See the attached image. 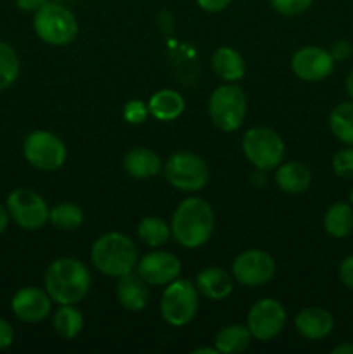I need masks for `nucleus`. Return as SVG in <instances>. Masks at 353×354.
<instances>
[{"label": "nucleus", "mask_w": 353, "mask_h": 354, "mask_svg": "<svg viewBox=\"0 0 353 354\" xmlns=\"http://www.w3.org/2000/svg\"><path fill=\"white\" fill-rule=\"evenodd\" d=\"M172 237L187 249H197L206 244L215 230L213 207L201 197L182 201L172 218Z\"/></svg>", "instance_id": "nucleus-1"}, {"label": "nucleus", "mask_w": 353, "mask_h": 354, "mask_svg": "<svg viewBox=\"0 0 353 354\" xmlns=\"http://www.w3.org/2000/svg\"><path fill=\"white\" fill-rule=\"evenodd\" d=\"M44 282L52 303L76 304L89 294L92 277L78 259L59 258L47 268Z\"/></svg>", "instance_id": "nucleus-2"}, {"label": "nucleus", "mask_w": 353, "mask_h": 354, "mask_svg": "<svg viewBox=\"0 0 353 354\" xmlns=\"http://www.w3.org/2000/svg\"><path fill=\"white\" fill-rule=\"evenodd\" d=\"M93 266L107 277H120L134 272L138 263V252L134 241L120 232L104 234L93 242L90 251Z\"/></svg>", "instance_id": "nucleus-3"}, {"label": "nucleus", "mask_w": 353, "mask_h": 354, "mask_svg": "<svg viewBox=\"0 0 353 354\" xmlns=\"http://www.w3.org/2000/svg\"><path fill=\"white\" fill-rule=\"evenodd\" d=\"M35 33L48 45L71 44L78 35V21L69 9L62 6V2L48 0L33 16Z\"/></svg>", "instance_id": "nucleus-4"}, {"label": "nucleus", "mask_w": 353, "mask_h": 354, "mask_svg": "<svg viewBox=\"0 0 353 354\" xmlns=\"http://www.w3.org/2000/svg\"><path fill=\"white\" fill-rule=\"evenodd\" d=\"M210 118L217 128L224 131H235L244 123L248 102L241 86L228 83L213 90L208 104Z\"/></svg>", "instance_id": "nucleus-5"}, {"label": "nucleus", "mask_w": 353, "mask_h": 354, "mask_svg": "<svg viewBox=\"0 0 353 354\" xmlns=\"http://www.w3.org/2000/svg\"><path fill=\"white\" fill-rule=\"evenodd\" d=\"M242 151L260 171H269L284 161L286 144L272 128L255 127L246 131L242 138Z\"/></svg>", "instance_id": "nucleus-6"}, {"label": "nucleus", "mask_w": 353, "mask_h": 354, "mask_svg": "<svg viewBox=\"0 0 353 354\" xmlns=\"http://www.w3.org/2000/svg\"><path fill=\"white\" fill-rule=\"evenodd\" d=\"M199 308L197 287L189 280H173L166 286L161 297V315L166 324L183 327L190 324Z\"/></svg>", "instance_id": "nucleus-7"}, {"label": "nucleus", "mask_w": 353, "mask_h": 354, "mask_svg": "<svg viewBox=\"0 0 353 354\" xmlns=\"http://www.w3.org/2000/svg\"><path fill=\"white\" fill-rule=\"evenodd\" d=\"M23 154L33 168L42 171H55L68 158V151L61 138L47 130H35L24 138Z\"/></svg>", "instance_id": "nucleus-8"}, {"label": "nucleus", "mask_w": 353, "mask_h": 354, "mask_svg": "<svg viewBox=\"0 0 353 354\" xmlns=\"http://www.w3.org/2000/svg\"><path fill=\"white\" fill-rule=\"evenodd\" d=\"M166 180L183 192H197L210 178V169L203 158L192 152H175L165 165Z\"/></svg>", "instance_id": "nucleus-9"}, {"label": "nucleus", "mask_w": 353, "mask_h": 354, "mask_svg": "<svg viewBox=\"0 0 353 354\" xmlns=\"http://www.w3.org/2000/svg\"><path fill=\"white\" fill-rule=\"evenodd\" d=\"M9 216L23 230H38L48 221L51 207L40 194L30 189H16L7 196Z\"/></svg>", "instance_id": "nucleus-10"}, {"label": "nucleus", "mask_w": 353, "mask_h": 354, "mask_svg": "<svg viewBox=\"0 0 353 354\" xmlns=\"http://www.w3.org/2000/svg\"><path fill=\"white\" fill-rule=\"evenodd\" d=\"M232 275L246 287L265 286L275 275V261L272 256L260 249L241 252L232 263Z\"/></svg>", "instance_id": "nucleus-11"}, {"label": "nucleus", "mask_w": 353, "mask_h": 354, "mask_svg": "<svg viewBox=\"0 0 353 354\" xmlns=\"http://www.w3.org/2000/svg\"><path fill=\"white\" fill-rule=\"evenodd\" d=\"M286 325V310L277 299L258 301L248 313V328L258 341H270L282 332Z\"/></svg>", "instance_id": "nucleus-12"}, {"label": "nucleus", "mask_w": 353, "mask_h": 354, "mask_svg": "<svg viewBox=\"0 0 353 354\" xmlns=\"http://www.w3.org/2000/svg\"><path fill=\"white\" fill-rule=\"evenodd\" d=\"M334 66L336 61L332 59L331 52L315 45L300 48L291 59L293 73L303 82H322L329 78L334 71Z\"/></svg>", "instance_id": "nucleus-13"}, {"label": "nucleus", "mask_w": 353, "mask_h": 354, "mask_svg": "<svg viewBox=\"0 0 353 354\" xmlns=\"http://www.w3.org/2000/svg\"><path fill=\"white\" fill-rule=\"evenodd\" d=\"M137 272L147 286H168L179 279L182 272V263L175 254L166 251H154L145 254L137 263Z\"/></svg>", "instance_id": "nucleus-14"}, {"label": "nucleus", "mask_w": 353, "mask_h": 354, "mask_svg": "<svg viewBox=\"0 0 353 354\" xmlns=\"http://www.w3.org/2000/svg\"><path fill=\"white\" fill-rule=\"evenodd\" d=\"M10 308L16 318L24 324H38L51 315L52 299L47 290L38 287H23L14 294Z\"/></svg>", "instance_id": "nucleus-15"}, {"label": "nucleus", "mask_w": 353, "mask_h": 354, "mask_svg": "<svg viewBox=\"0 0 353 354\" xmlns=\"http://www.w3.org/2000/svg\"><path fill=\"white\" fill-rule=\"evenodd\" d=\"M294 327H296L298 334H301L303 337L310 339V341H318V339L327 337L332 332L334 317L324 308H305L296 315Z\"/></svg>", "instance_id": "nucleus-16"}, {"label": "nucleus", "mask_w": 353, "mask_h": 354, "mask_svg": "<svg viewBox=\"0 0 353 354\" xmlns=\"http://www.w3.org/2000/svg\"><path fill=\"white\" fill-rule=\"evenodd\" d=\"M116 297L125 310L141 311L149 304L151 294H149L147 282L141 275L127 273L120 277V282L116 286Z\"/></svg>", "instance_id": "nucleus-17"}, {"label": "nucleus", "mask_w": 353, "mask_h": 354, "mask_svg": "<svg viewBox=\"0 0 353 354\" xmlns=\"http://www.w3.org/2000/svg\"><path fill=\"white\" fill-rule=\"evenodd\" d=\"M196 287L204 297L211 301H221L228 297L234 289V282L228 272L211 266V268L199 272L196 279Z\"/></svg>", "instance_id": "nucleus-18"}, {"label": "nucleus", "mask_w": 353, "mask_h": 354, "mask_svg": "<svg viewBox=\"0 0 353 354\" xmlns=\"http://www.w3.org/2000/svg\"><path fill=\"white\" fill-rule=\"evenodd\" d=\"M275 183L286 194H303L311 183V173L303 162H280L275 171Z\"/></svg>", "instance_id": "nucleus-19"}, {"label": "nucleus", "mask_w": 353, "mask_h": 354, "mask_svg": "<svg viewBox=\"0 0 353 354\" xmlns=\"http://www.w3.org/2000/svg\"><path fill=\"white\" fill-rule=\"evenodd\" d=\"M123 166L130 176L137 180L152 178L161 171V158L154 151L145 147L132 149L123 159Z\"/></svg>", "instance_id": "nucleus-20"}, {"label": "nucleus", "mask_w": 353, "mask_h": 354, "mask_svg": "<svg viewBox=\"0 0 353 354\" xmlns=\"http://www.w3.org/2000/svg\"><path fill=\"white\" fill-rule=\"evenodd\" d=\"M211 66H213V71L228 83L239 82L246 75L244 59L232 47H220L218 50H215L213 57H211Z\"/></svg>", "instance_id": "nucleus-21"}, {"label": "nucleus", "mask_w": 353, "mask_h": 354, "mask_svg": "<svg viewBox=\"0 0 353 354\" xmlns=\"http://www.w3.org/2000/svg\"><path fill=\"white\" fill-rule=\"evenodd\" d=\"M149 114L159 121H173L185 109V100L175 90H159L149 99Z\"/></svg>", "instance_id": "nucleus-22"}, {"label": "nucleus", "mask_w": 353, "mask_h": 354, "mask_svg": "<svg viewBox=\"0 0 353 354\" xmlns=\"http://www.w3.org/2000/svg\"><path fill=\"white\" fill-rule=\"evenodd\" d=\"M324 228L332 239H345L353 232V206L350 203H334L324 216Z\"/></svg>", "instance_id": "nucleus-23"}, {"label": "nucleus", "mask_w": 353, "mask_h": 354, "mask_svg": "<svg viewBox=\"0 0 353 354\" xmlns=\"http://www.w3.org/2000/svg\"><path fill=\"white\" fill-rule=\"evenodd\" d=\"M251 332L246 325H227L215 337V348L218 353L237 354L251 344Z\"/></svg>", "instance_id": "nucleus-24"}, {"label": "nucleus", "mask_w": 353, "mask_h": 354, "mask_svg": "<svg viewBox=\"0 0 353 354\" xmlns=\"http://www.w3.org/2000/svg\"><path fill=\"white\" fill-rule=\"evenodd\" d=\"M332 135L345 145H353V100L341 102L329 114Z\"/></svg>", "instance_id": "nucleus-25"}, {"label": "nucleus", "mask_w": 353, "mask_h": 354, "mask_svg": "<svg viewBox=\"0 0 353 354\" xmlns=\"http://www.w3.org/2000/svg\"><path fill=\"white\" fill-rule=\"evenodd\" d=\"M52 325L62 339H75L83 328V317L75 304H61L54 313Z\"/></svg>", "instance_id": "nucleus-26"}, {"label": "nucleus", "mask_w": 353, "mask_h": 354, "mask_svg": "<svg viewBox=\"0 0 353 354\" xmlns=\"http://www.w3.org/2000/svg\"><path fill=\"white\" fill-rule=\"evenodd\" d=\"M138 239L144 242L149 248H159V245L166 244L172 235L168 225L158 216H145L144 220L138 223L137 228Z\"/></svg>", "instance_id": "nucleus-27"}, {"label": "nucleus", "mask_w": 353, "mask_h": 354, "mask_svg": "<svg viewBox=\"0 0 353 354\" xmlns=\"http://www.w3.org/2000/svg\"><path fill=\"white\" fill-rule=\"evenodd\" d=\"M48 221L59 230H75L83 223V211L73 203H61L52 207L48 213Z\"/></svg>", "instance_id": "nucleus-28"}, {"label": "nucleus", "mask_w": 353, "mask_h": 354, "mask_svg": "<svg viewBox=\"0 0 353 354\" xmlns=\"http://www.w3.org/2000/svg\"><path fill=\"white\" fill-rule=\"evenodd\" d=\"M19 76V57L12 45L0 41V92L14 85Z\"/></svg>", "instance_id": "nucleus-29"}, {"label": "nucleus", "mask_w": 353, "mask_h": 354, "mask_svg": "<svg viewBox=\"0 0 353 354\" xmlns=\"http://www.w3.org/2000/svg\"><path fill=\"white\" fill-rule=\"evenodd\" d=\"M272 9L282 16H300L311 7L314 0H269Z\"/></svg>", "instance_id": "nucleus-30"}, {"label": "nucleus", "mask_w": 353, "mask_h": 354, "mask_svg": "<svg viewBox=\"0 0 353 354\" xmlns=\"http://www.w3.org/2000/svg\"><path fill=\"white\" fill-rule=\"evenodd\" d=\"M332 169L341 178H353V145L336 152L332 158Z\"/></svg>", "instance_id": "nucleus-31"}, {"label": "nucleus", "mask_w": 353, "mask_h": 354, "mask_svg": "<svg viewBox=\"0 0 353 354\" xmlns=\"http://www.w3.org/2000/svg\"><path fill=\"white\" fill-rule=\"evenodd\" d=\"M149 109H147V104H144L142 100H130L127 102L123 109V116L128 123L132 124H138L147 118Z\"/></svg>", "instance_id": "nucleus-32"}, {"label": "nucleus", "mask_w": 353, "mask_h": 354, "mask_svg": "<svg viewBox=\"0 0 353 354\" xmlns=\"http://www.w3.org/2000/svg\"><path fill=\"white\" fill-rule=\"evenodd\" d=\"M329 52H331L332 59H334L336 62H343V61H346V59L352 57L353 47H352V44H350V41L338 40V41H334V44L331 45Z\"/></svg>", "instance_id": "nucleus-33"}, {"label": "nucleus", "mask_w": 353, "mask_h": 354, "mask_svg": "<svg viewBox=\"0 0 353 354\" xmlns=\"http://www.w3.org/2000/svg\"><path fill=\"white\" fill-rule=\"evenodd\" d=\"M14 342V328L6 318L0 317V351L10 348Z\"/></svg>", "instance_id": "nucleus-34"}, {"label": "nucleus", "mask_w": 353, "mask_h": 354, "mask_svg": "<svg viewBox=\"0 0 353 354\" xmlns=\"http://www.w3.org/2000/svg\"><path fill=\"white\" fill-rule=\"evenodd\" d=\"M339 277H341V282L345 283L350 290H353V254H350L348 258L343 259L341 266H339Z\"/></svg>", "instance_id": "nucleus-35"}, {"label": "nucleus", "mask_w": 353, "mask_h": 354, "mask_svg": "<svg viewBox=\"0 0 353 354\" xmlns=\"http://www.w3.org/2000/svg\"><path fill=\"white\" fill-rule=\"evenodd\" d=\"M197 6L206 12H221L232 3V0H196Z\"/></svg>", "instance_id": "nucleus-36"}, {"label": "nucleus", "mask_w": 353, "mask_h": 354, "mask_svg": "<svg viewBox=\"0 0 353 354\" xmlns=\"http://www.w3.org/2000/svg\"><path fill=\"white\" fill-rule=\"evenodd\" d=\"M48 0H16V6L17 9H21L23 12H37L42 6Z\"/></svg>", "instance_id": "nucleus-37"}, {"label": "nucleus", "mask_w": 353, "mask_h": 354, "mask_svg": "<svg viewBox=\"0 0 353 354\" xmlns=\"http://www.w3.org/2000/svg\"><path fill=\"white\" fill-rule=\"evenodd\" d=\"M9 220H10L9 211H7L6 206L0 204V235H2L3 232L7 230V227H9Z\"/></svg>", "instance_id": "nucleus-38"}, {"label": "nucleus", "mask_w": 353, "mask_h": 354, "mask_svg": "<svg viewBox=\"0 0 353 354\" xmlns=\"http://www.w3.org/2000/svg\"><path fill=\"white\" fill-rule=\"evenodd\" d=\"M332 354H353V344H339L332 349Z\"/></svg>", "instance_id": "nucleus-39"}, {"label": "nucleus", "mask_w": 353, "mask_h": 354, "mask_svg": "<svg viewBox=\"0 0 353 354\" xmlns=\"http://www.w3.org/2000/svg\"><path fill=\"white\" fill-rule=\"evenodd\" d=\"M345 88H346V93H348L350 100H353V69L348 73V76H346Z\"/></svg>", "instance_id": "nucleus-40"}, {"label": "nucleus", "mask_w": 353, "mask_h": 354, "mask_svg": "<svg viewBox=\"0 0 353 354\" xmlns=\"http://www.w3.org/2000/svg\"><path fill=\"white\" fill-rule=\"evenodd\" d=\"M192 354H218L217 348H199V349H194Z\"/></svg>", "instance_id": "nucleus-41"}, {"label": "nucleus", "mask_w": 353, "mask_h": 354, "mask_svg": "<svg viewBox=\"0 0 353 354\" xmlns=\"http://www.w3.org/2000/svg\"><path fill=\"white\" fill-rule=\"evenodd\" d=\"M350 204L353 206V187H352V190H350Z\"/></svg>", "instance_id": "nucleus-42"}, {"label": "nucleus", "mask_w": 353, "mask_h": 354, "mask_svg": "<svg viewBox=\"0 0 353 354\" xmlns=\"http://www.w3.org/2000/svg\"><path fill=\"white\" fill-rule=\"evenodd\" d=\"M54 2H66V0H54Z\"/></svg>", "instance_id": "nucleus-43"}]
</instances>
